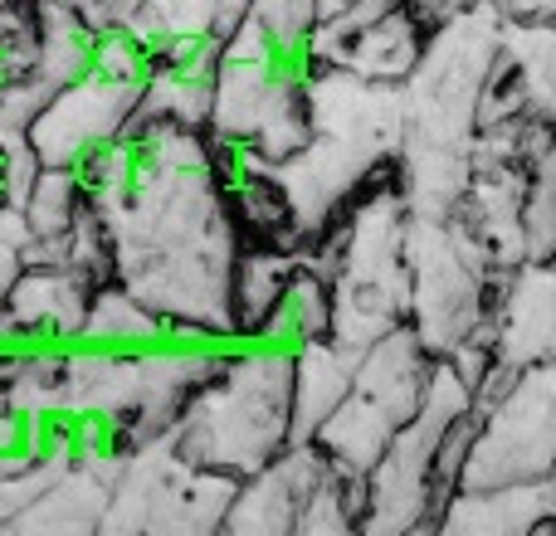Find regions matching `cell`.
Segmentation results:
<instances>
[{
  "mask_svg": "<svg viewBox=\"0 0 556 536\" xmlns=\"http://www.w3.org/2000/svg\"><path fill=\"white\" fill-rule=\"evenodd\" d=\"M552 356V268L547 259L518 264V288L508 297V312L498 317L493 366L522 371Z\"/></svg>",
  "mask_w": 556,
  "mask_h": 536,
  "instance_id": "obj_3",
  "label": "cell"
},
{
  "mask_svg": "<svg viewBox=\"0 0 556 536\" xmlns=\"http://www.w3.org/2000/svg\"><path fill=\"white\" fill-rule=\"evenodd\" d=\"M293 268H298L293 254H274V250L244 254L240 268L230 273V283H235V307H230L235 332L260 327V317L269 312V303L278 297V288H283V278L293 273Z\"/></svg>",
  "mask_w": 556,
  "mask_h": 536,
  "instance_id": "obj_5",
  "label": "cell"
},
{
  "mask_svg": "<svg viewBox=\"0 0 556 536\" xmlns=\"http://www.w3.org/2000/svg\"><path fill=\"white\" fill-rule=\"evenodd\" d=\"M425 375H430L425 342L410 327L395 322L391 332L376 336L362 352L346 395L327 410V420L317 424L307 444H317L323 459L332 463V469H342L346 478H366V469L381 459L391 434L415 414Z\"/></svg>",
  "mask_w": 556,
  "mask_h": 536,
  "instance_id": "obj_1",
  "label": "cell"
},
{
  "mask_svg": "<svg viewBox=\"0 0 556 536\" xmlns=\"http://www.w3.org/2000/svg\"><path fill=\"white\" fill-rule=\"evenodd\" d=\"M356 49L346 54V68L362 78H401L420 64V49H425V35H420V20L410 10H381L376 20H366L356 29Z\"/></svg>",
  "mask_w": 556,
  "mask_h": 536,
  "instance_id": "obj_4",
  "label": "cell"
},
{
  "mask_svg": "<svg viewBox=\"0 0 556 536\" xmlns=\"http://www.w3.org/2000/svg\"><path fill=\"white\" fill-rule=\"evenodd\" d=\"M552 478L532 483H503V488H454L450 502L440 508L434 527L444 532H547L552 522Z\"/></svg>",
  "mask_w": 556,
  "mask_h": 536,
  "instance_id": "obj_2",
  "label": "cell"
},
{
  "mask_svg": "<svg viewBox=\"0 0 556 536\" xmlns=\"http://www.w3.org/2000/svg\"><path fill=\"white\" fill-rule=\"evenodd\" d=\"M493 5L508 20H518V25H542V20H552V0H493Z\"/></svg>",
  "mask_w": 556,
  "mask_h": 536,
  "instance_id": "obj_6",
  "label": "cell"
}]
</instances>
